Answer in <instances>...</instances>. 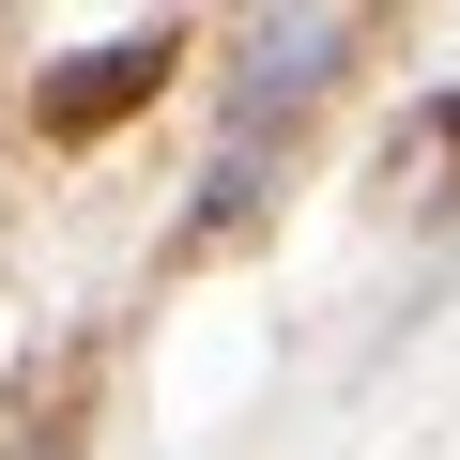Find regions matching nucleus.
<instances>
[{
	"mask_svg": "<svg viewBox=\"0 0 460 460\" xmlns=\"http://www.w3.org/2000/svg\"><path fill=\"white\" fill-rule=\"evenodd\" d=\"M169 77H184V31H108V47H77V62L31 77V138H108V123H138Z\"/></svg>",
	"mask_w": 460,
	"mask_h": 460,
	"instance_id": "f257e3e1",
	"label": "nucleus"
},
{
	"mask_svg": "<svg viewBox=\"0 0 460 460\" xmlns=\"http://www.w3.org/2000/svg\"><path fill=\"white\" fill-rule=\"evenodd\" d=\"M353 47H368V16H292V31H261V93L230 108V138H261L277 108H307V93H323V62H353Z\"/></svg>",
	"mask_w": 460,
	"mask_h": 460,
	"instance_id": "f03ea898",
	"label": "nucleus"
},
{
	"mask_svg": "<svg viewBox=\"0 0 460 460\" xmlns=\"http://www.w3.org/2000/svg\"><path fill=\"white\" fill-rule=\"evenodd\" d=\"M93 399H108V338H62V368H47V384H16V445H0V460H77Z\"/></svg>",
	"mask_w": 460,
	"mask_h": 460,
	"instance_id": "7ed1b4c3",
	"label": "nucleus"
},
{
	"mask_svg": "<svg viewBox=\"0 0 460 460\" xmlns=\"http://www.w3.org/2000/svg\"><path fill=\"white\" fill-rule=\"evenodd\" d=\"M384 199H399V215H460V93H414V108H399Z\"/></svg>",
	"mask_w": 460,
	"mask_h": 460,
	"instance_id": "20e7f679",
	"label": "nucleus"
},
{
	"mask_svg": "<svg viewBox=\"0 0 460 460\" xmlns=\"http://www.w3.org/2000/svg\"><path fill=\"white\" fill-rule=\"evenodd\" d=\"M246 215H261V138H230V154L199 169V215H184V261H199V246H230Z\"/></svg>",
	"mask_w": 460,
	"mask_h": 460,
	"instance_id": "39448f33",
	"label": "nucleus"
}]
</instances>
